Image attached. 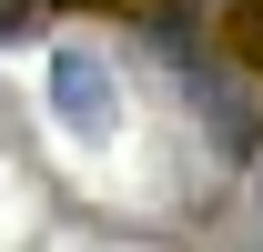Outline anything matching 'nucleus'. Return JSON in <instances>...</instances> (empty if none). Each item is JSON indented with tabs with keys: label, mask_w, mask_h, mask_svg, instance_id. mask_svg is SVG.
Wrapping results in <instances>:
<instances>
[{
	"label": "nucleus",
	"mask_w": 263,
	"mask_h": 252,
	"mask_svg": "<svg viewBox=\"0 0 263 252\" xmlns=\"http://www.w3.org/2000/svg\"><path fill=\"white\" fill-rule=\"evenodd\" d=\"M51 121L71 131V141H111L122 131V91H111V61L101 51H51Z\"/></svg>",
	"instance_id": "nucleus-1"
},
{
	"label": "nucleus",
	"mask_w": 263,
	"mask_h": 252,
	"mask_svg": "<svg viewBox=\"0 0 263 252\" xmlns=\"http://www.w3.org/2000/svg\"><path fill=\"white\" fill-rule=\"evenodd\" d=\"M31 10H101V0H31Z\"/></svg>",
	"instance_id": "nucleus-4"
},
{
	"label": "nucleus",
	"mask_w": 263,
	"mask_h": 252,
	"mask_svg": "<svg viewBox=\"0 0 263 252\" xmlns=\"http://www.w3.org/2000/svg\"><path fill=\"white\" fill-rule=\"evenodd\" d=\"M223 51H233L243 81H263V0H233L223 10Z\"/></svg>",
	"instance_id": "nucleus-2"
},
{
	"label": "nucleus",
	"mask_w": 263,
	"mask_h": 252,
	"mask_svg": "<svg viewBox=\"0 0 263 252\" xmlns=\"http://www.w3.org/2000/svg\"><path fill=\"white\" fill-rule=\"evenodd\" d=\"M10 40H31V0H0V51Z\"/></svg>",
	"instance_id": "nucleus-3"
}]
</instances>
